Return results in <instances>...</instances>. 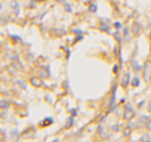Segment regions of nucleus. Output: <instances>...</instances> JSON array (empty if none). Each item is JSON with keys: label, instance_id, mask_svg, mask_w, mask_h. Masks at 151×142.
<instances>
[{"label": "nucleus", "instance_id": "nucleus-1", "mask_svg": "<svg viewBox=\"0 0 151 142\" xmlns=\"http://www.w3.org/2000/svg\"><path fill=\"white\" fill-rule=\"evenodd\" d=\"M144 70H145V73H144L145 80H150V77H151V62H145Z\"/></svg>", "mask_w": 151, "mask_h": 142}, {"label": "nucleus", "instance_id": "nucleus-4", "mask_svg": "<svg viewBox=\"0 0 151 142\" xmlns=\"http://www.w3.org/2000/svg\"><path fill=\"white\" fill-rule=\"evenodd\" d=\"M147 129H148V130H151V120H148V121H147Z\"/></svg>", "mask_w": 151, "mask_h": 142}, {"label": "nucleus", "instance_id": "nucleus-2", "mask_svg": "<svg viewBox=\"0 0 151 142\" xmlns=\"http://www.w3.org/2000/svg\"><path fill=\"white\" fill-rule=\"evenodd\" d=\"M132 115H133V111H132V110H126V113H124V117L129 120V117H132Z\"/></svg>", "mask_w": 151, "mask_h": 142}, {"label": "nucleus", "instance_id": "nucleus-3", "mask_svg": "<svg viewBox=\"0 0 151 142\" xmlns=\"http://www.w3.org/2000/svg\"><path fill=\"white\" fill-rule=\"evenodd\" d=\"M133 31H135V34H138V33L141 31V28H139V24H135V25H133Z\"/></svg>", "mask_w": 151, "mask_h": 142}, {"label": "nucleus", "instance_id": "nucleus-5", "mask_svg": "<svg viewBox=\"0 0 151 142\" xmlns=\"http://www.w3.org/2000/svg\"><path fill=\"white\" fill-rule=\"evenodd\" d=\"M148 110H150V111H151V104H150V107H148Z\"/></svg>", "mask_w": 151, "mask_h": 142}]
</instances>
